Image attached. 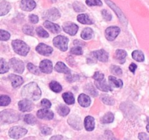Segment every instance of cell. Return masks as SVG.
I'll use <instances>...</instances> for the list:
<instances>
[{
  "label": "cell",
  "mask_w": 149,
  "mask_h": 140,
  "mask_svg": "<svg viewBox=\"0 0 149 140\" xmlns=\"http://www.w3.org/2000/svg\"><path fill=\"white\" fill-rule=\"evenodd\" d=\"M21 94L26 99L36 101L41 97L42 92L36 83H31L24 86L21 91Z\"/></svg>",
  "instance_id": "obj_1"
},
{
  "label": "cell",
  "mask_w": 149,
  "mask_h": 140,
  "mask_svg": "<svg viewBox=\"0 0 149 140\" xmlns=\"http://www.w3.org/2000/svg\"><path fill=\"white\" fill-rule=\"evenodd\" d=\"M20 119V115L13 109H5L0 112V123H13Z\"/></svg>",
  "instance_id": "obj_2"
},
{
  "label": "cell",
  "mask_w": 149,
  "mask_h": 140,
  "mask_svg": "<svg viewBox=\"0 0 149 140\" xmlns=\"http://www.w3.org/2000/svg\"><path fill=\"white\" fill-rule=\"evenodd\" d=\"M12 46L15 52L22 56H26L30 50V48L28 46L27 44L20 39L13 40L12 42Z\"/></svg>",
  "instance_id": "obj_3"
},
{
  "label": "cell",
  "mask_w": 149,
  "mask_h": 140,
  "mask_svg": "<svg viewBox=\"0 0 149 140\" xmlns=\"http://www.w3.org/2000/svg\"><path fill=\"white\" fill-rule=\"evenodd\" d=\"M68 39L66 36H62V35L57 36L53 39V45L57 48L61 50V51L67 50V49H68Z\"/></svg>",
  "instance_id": "obj_4"
},
{
  "label": "cell",
  "mask_w": 149,
  "mask_h": 140,
  "mask_svg": "<svg viewBox=\"0 0 149 140\" xmlns=\"http://www.w3.org/2000/svg\"><path fill=\"white\" fill-rule=\"evenodd\" d=\"M28 131L26 128L20 126H14L9 131V136L15 139H18L24 136L27 134Z\"/></svg>",
  "instance_id": "obj_5"
},
{
  "label": "cell",
  "mask_w": 149,
  "mask_h": 140,
  "mask_svg": "<svg viewBox=\"0 0 149 140\" xmlns=\"http://www.w3.org/2000/svg\"><path fill=\"white\" fill-rule=\"evenodd\" d=\"M10 66L13 69V71L18 74H22L24 71V64L23 61L17 58H11L10 61Z\"/></svg>",
  "instance_id": "obj_6"
},
{
  "label": "cell",
  "mask_w": 149,
  "mask_h": 140,
  "mask_svg": "<svg viewBox=\"0 0 149 140\" xmlns=\"http://www.w3.org/2000/svg\"><path fill=\"white\" fill-rule=\"evenodd\" d=\"M120 33V29L117 26H110L107 28L105 32L106 39L109 41H113L117 37L119 34Z\"/></svg>",
  "instance_id": "obj_7"
},
{
  "label": "cell",
  "mask_w": 149,
  "mask_h": 140,
  "mask_svg": "<svg viewBox=\"0 0 149 140\" xmlns=\"http://www.w3.org/2000/svg\"><path fill=\"white\" fill-rule=\"evenodd\" d=\"M43 17L44 18L47 19V20H56L61 17V14H60V12L58 9L51 8L49 10H46L43 13Z\"/></svg>",
  "instance_id": "obj_8"
},
{
  "label": "cell",
  "mask_w": 149,
  "mask_h": 140,
  "mask_svg": "<svg viewBox=\"0 0 149 140\" xmlns=\"http://www.w3.org/2000/svg\"><path fill=\"white\" fill-rule=\"evenodd\" d=\"M106 3L112 9V10H114L116 14L117 15V16L119 17V20H121V22H122L123 24L127 25V19L126 18H125V15H124L123 13L122 12V10H121L116 4H113L111 1H110V0H106Z\"/></svg>",
  "instance_id": "obj_9"
},
{
  "label": "cell",
  "mask_w": 149,
  "mask_h": 140,
  "mask_svg": "<svg viewBox=\"0 0 149 140\" xmlns=\"http://www.w3.org/2000/svg\"><path fill=\"white\" fill-rule=\"evenodd\" d=\"M63 29L65 33L68 34L71 36H74L78 32L79 27L75 23H71V22H67V23H64Z\"/></svg>",
  "instance_id": "obj_10"
},
{
  "label": "cell",
  "mask_w": 149,
  "mask_h": 140,
  "mask_svg": "<svg viewBox=\"0 0 149 140\" xmlns=\"http://www.w3.org/2000/svg\"><path fill=\"white\" fill-rule=\"evenodd\" d=\"M36 50L39 53H40L41 55L47 56V55H49L52 53V51H53V49L50 46H49V45H47L44 43H40L36 48Z\"/></svg>",
  "instance_id": "obj_11"
},
{
  "label": "cell",
  "mask_w": 149,
  "mask_h": 140,
  "mask_svg": "<svg viewBox=\"0 0 149 140\" xmlns=\"http://www.w3.org/2000/svg\"><path fill=\"white\" fill-rule=\"evenodd\" d=\"M52 63L49 60L45 59L41 61L39 64V70L46 74H49L52 71Z\"/></svg>",
  "instance_id": "obj_12"
},
{
  "label": "cell",
  "mask_w": 149,
  "mask_h": 140,
  "mask_svg": "<svg viewBox=\"0 0 149 140\" xmlns=\"http://www.w3.org/2000/svg\"><path fill=\"white\" fill-rule=\"evenodd\" d=\"M18 107L21 112H30L33 109V103L30 100L23 99L18 102Z\"/></svg>",
  "instance_id": "obj_13"
},
{
  "label": "cell",
  "mask_w": 149,
  "mask_h": 140,
  "mask_svg": "<svg viewBox=\"0 0 149 140\" xmlns=\"http://www.w3.org/2000/svg\"><path fill=\"white\" fill-rule=\"evenodd\" d=\"M20 8L24 11H32L36 7V2L33 0H22L20 2Z\"/></svg>",
  "instance_id": "obj_14"
},
{
  "label": "cell",
  "mask_w": 149,
  "mask_h": 140,
  "mask_svg": "<svg viewBox=\"0 0 149 140\" xmlns=\"http://www.w3.org/2000/svg\"><path fill=\"white\" fill-rule=\"evenodd\" d=\"M36 115L39 118L44 120H52L54 117L53 112L47 109H39L36 112Z\"/></svg>",
  "instance_id": "obj_15"
},
{
  "label": "cell",
  "mask_w": 149,
  "mask_h": 140,
  "mask_svg": "<svg viewBox=\"0 0 149 140\" xmlns=\"http://www.w3.org/2000/svg\"><path fill=\"white\" fill-rule=\"evenodd\" d=\"M95 84L97 88H98L99 90H102V91L104 92H109L112 90L111 86L109 85L107 83V82L103 79L101 80H95Z\"/></svg>",
  "instance_id": "obj_16"
},
{
  "label": "cell",
  "mask_w": 149,
  "mask_h": 140,
  "mask_svg": "<svg viewBox=\"0 0 149 140\" xmlns=\"http://www.w3.org/2000/svg\"><path fill=\"white\" fill-rule=\"evenodd\" d=\"M95 57L102 62H106L109 60V53L104 50H98L93 52Z\"/></svg>",
  "instance_id": "obj_17"
},
{
  "label": "cell",
  "mask_w": 149,
  "mask_h": 140,
  "mask_svg": "<svg viewBox=\"0 0 149 140\" xmlns=\"http://www.w3.org/2000/svg\"><path fill=\"white\" fill-rule=\"evenodd\" d=\"M44 26L46 29H47L48 30L50 31L52 33L54 34H58L59 32H61V29L58 24H55V23H52L50 22V20H46L44 23Z\"/></svg>",
  "instance_id": "obj_18"
},
{
  "label": "cell",
  "mask_w": 149,
  "mask_h": 140,
  "mask_svg": "<svg viewBox=\"0 0 149 140\" xmlns=\"http://www.w3.org/2000/svg\"><path fill=\"white\" fill-rule=\"evenodd\" d=\"M9 79L12 82V85L13 88L19 87L23 83V80L20 76L12 74L9 75Z\"/></svg>",
  "instance_id": "obj_19"
},
{
  "label": "cell",
  "mask_w": 149,
  "mask_h": 140,
  "mask_svg": "<svg viewBox=\"0 0 149 140\" xmlns=\"http://www.w3.org/2000/svg\"><path fill=\"white\" fill-rule=\"evenodd\" d=\"M68 122L75 129L80 130L81 128V119L79 118H78L77 116H74V115L71 116L69 119H68Z\"/></svg>",
  "instance_id": "obj_20"
},
{
  "label": "cell",
  "mask_w": 149,
  "mask_h": 140,
  "mask_svg": "<svg viewBox=\"0 0 149 140\" xmlns=\"http://www.w3.org/2000/svg\"><path fill=\"white\" fill-rule=\"evenodd\" d=\"M78 102L81 106H83V107H87L91 104V99H90L89 96L84 94V93H81L78 97Z\"/></svg>",
  "instance_id": "obj_21"
},
{
  "label": "cell",
  "mask_w": 149,
  "mask_h": 140,
  "mask_svg": "<svg viewBox=\"0 0 149 140\" xmlns=\"http://www.w3.org/2000/svg\"><path fill=\"white\" fill-rule=\"evenodd\" d=\"M84 127L88 131H93L95 128V120L93 117L87 116L84 119Z\"/></svg>",
  "instance_id": "obj_22"
},
{
  "label": "cell",
  "mask_w": 149,
  "mask_h": 140,
  "mask_svg": "<svg viewBox=\"0 0 149 140\" xmlns=\"http://www.w3.org/2000/svg\"><path fill=\"white\" fill-rule=\"evenodd\" d=\"M55 71H58V72L64 73V74H70V72H71V70L65 66V64H64V63L61 62V61L57 63L56 65H55Z\"/></svg>",
  "instance_id": "obj_23"
},
{
  "label": "cell",
  "mask_w": 149,
  "mask_h": 140,
  "mask_svg": "<svg viewBox=\"0 0 149 140\" xmlns=\"http://www.w3.org/2000/svg\"><path fill=\"white\" fill-rule=\"evenodd\" d=\"M11 9V5L9 2L6 1H2L0 2V16L5 15Z\"/></svg>",
  "instance_id": "obj_24"
},
{
  "label": "cell",
  "mask_w": 149,
  "mask_h": 140,
  "mask_svg": "<svg viewBox=\"0 0 149 140\" xmlns=\"http://www.w3.org/2000/svg\"><path fill=\"white\" fill-rule=\"evenodd\" d=\"M127 52L126 51L124 50L119 49L116 51V54H115V56L116 58L118 61L120 62V64H124L126 61V57H127Z\"/></svg>",
  "instance_id": "obj_25"
},
{
  "label": "cell",
  "mask_w": 149,
  "mask_h": 140,
  "mask_svg": "<svg viewBox=\"0 0 149 140\" xmlns=\"http://www.w3.org/2000/svg\"><path fill=\"white\" fill-rule=\"evenodd\" d=\"M77 20L82 24H93V21L87 14L79 15L77 17Z\"/></svg>",
  "instance_id": "obj_26"
},
{
  "label": "cell",
  "mask_w": 149,
  "mask_h": 140,
  "mask_svg": "<svg viewBox=\"0 0 149 140\" xmlns=\"http://www.w3.org/2000/svg\"><path fill=\"white\" fill-rule=\"evenodd\" d=\"M93 36V31L90 28H85L81 33V37L84 40L92 39Z\"/></svg>",
  "instance_id": "obj_27"
},
{
  "label": "cell",
  "mask_w": 149,
  "mask_h": 140,
  "mask_svg": "<svg viewBox=\"0 0 149 140\" xmlns=\"http://www.w3.org/2000/svg\"><path fill=\"white\" fill-rule=\"evenodd\" d=\"M63 98L64 99V102L67 104H73L75 102V99H74V96L72 93L71 92H65L63 94Z\"/></svg>",
  "instance_id": "obj_28"
},
{
  "label": "cell",
  "mask_w": 149,
  "mask_h": 140,
  "mask_svg": "<svg viewBox=\"0 0 149 140\" xmlns=\"http://www.w3.org/2000/svg\"><path fill=\"white\" fill-rule=\"evenodd\" d=\"M132 56L134 60L138 61V62H143L145 59V56L142 51L141 50H135L132 52Z\"/></svg>",
  "instance_id": "obj_29"
},
{
  "label": "cell",
  "mask_w": 149,
  "mask_h": 140,
  "mask_svg": "<svg viewBox=\"0 0 149 140\" xmlns=\"http://www.w3.org/2000/svg\"><path fill=\"white\" fill-rule=\"evenodd\" d=\"M10 69V66L7 61L3 58H0V74H4L7 72Z\"/></svg>",
  "instance_id": "obj_30"
},
{
  "label": "cell",
  "mask_w": 149,
  "mask_h": 140,
  "mask_svg": "<svg viewBox=\"0 0 149 140\" xmlns=\"http://www.w3.org/2000/svg\"><path fill=\"white\" fill-rule=\"evenodd\" d=\"M109 80L114 87L122 88L123 86V83H122V80H119V79H117L114 76H110V77H109Z\"/></svg>",
  "instance_id": "obj_31"
},
{
  "label": "cell",
  "mask_w": 149,
  "mask_h": 140,
  "mask_svg": "<svg viewBox=\"0 0 149 140\" xmlns=\"http://www.w3.org/2000/svg\"><path fill=\"white\" fill-rule=\"evenodd\" d=\"M84 90L87 93L91 95L92 96H97V92L95 88H94V86L92 84H88L84 87Z\"/></svg>",
  "instance_id": "obj_32"
},
{
  "label": "cell",
  "mask_w": 149,
  "mask_h": 140,
  "mask_svg": "<svg viewBox=\"0 0 149 140\" xmlns=\"http://www.w3.org/2000/svg\"><path fill=\"white\" fill-rule=\"evenodd\" d=\"M114 120V116L111 112H107L106 115H103V118H101V122L103 123H111Z\"/></svg>",
  "instance_id": "obj_33"
},
{
  "label": "cell",
  "mask_w": 149,
  "mask_h": 140,
  "mask_svg": "<svg viewBox=\"0 0 149 140\" xmlns=\"http://www.w3.org/2000/svg\"><path fill=\"white\" fill-rule=\"evenodd\" d=\"M49 88L55 93H60L62 90V86L56 81H52L49 83Z\"/></svg>",
  "instance_id": "obj_34"
},
{
  "label": "cell",
  "mask_w": 149,
  "mask_h": 140,
  "mask_svg": "<svg viewBox=\"0 0 149 140\" xmlns=\"http://www.w3.org/2000/svg\"><path fill=\"white\" fill-rule=\"evenodd\" d=\"M58 112L61 116H66L70 112V109L65 105H61L58 108Z\"/></svg>",
  "instance_id": "obj_35"
},
{
  "label": "cell",
  "mask_w": 149,
  "mask_h": 140,
  "mask_svg": "<svg viewBox=\"0 0 149 140\" xmlns=\"http://www.w3.org/2000/svg\"><path fill=\"white\" fill-rule=\"evenodd\" d=\"M11 102V99L6 95H0V106H7Z\"/></svg>",
  "instance_id": "obj_36"
},
{
  "label": "cell",
  "mask_w": 149,
  "mask_h": 140,
  "mask_svg": "<svg viewBox=\"0 0 149 140\" xmlns=\"http://www.w3.org/2000/svg\"><path fill=\"white\" fill-rule=\"evenodd\" d=\"M101 100L103 103L107 105H113L115 103L114 99L112 97H111L110 96H109V95H103V96H102Z\"/></svg>",
  "instance_id": "obj_37"
},
{
  "label": "cell",
  "mask_w": 149,
  "mask_h": 140,
  "mask_svg": "<svg viewBox=\"0 0 149 140\" xmlns=\"http://www.w3.org/2000/svg\"><path fill=\"white\" fill-rule=\"evenodd\" d=\"M23 120H24V121L26 123L29 124V125H34L36 123V118L33 115H31V114L25 115L24 119Z\"/></svg>",
  "instance_id": "obj_38"
},
{
  "label": "cell",
  "mask_w": 149,
  "mask_h": 140,
  "mask_svg": "<svg viewBox=\"0 0 149 140\" xmlns=\"http://www.w3.org/2000/svg\"><path fill=\"white\" fill-rule=\"evenodd\" d=\"M27 68L29 70L30 72L33 73V74H36V75L39 74V73H40L39 67L33 65V64H31V63H29V64H27Z\"/></svg>",
  "instance_id": "obj_39"
},
{
  "label": "cell",
  "mask_w": 149,
  "mask_h": 140,
  "mask_svg": "<svg viewBox=\"0 0 149 140\" xmlns=\"http://www.w3.org/2000/svg\"><path fill=\"white\" fill-rule=\"evenodd\" d=\"M73 7L76 12H84L85 10V7L84 4L79 1H75L73 4Z\"/></svg>",
  "instance_id": "obj_40"
},
{
  "label": "cell",
  "mask_w": 149,
  "mask_h": 140,
  "mask_svg": "<svg viewBox=\"0 0 149 140\" xmlns=\"http://www.w3.org/2000/svg\"><path fill=\"white\" fill-rule=\"evenodd\" d=\"M36 33H37V34L39 35L40 37L47 38L49 36V34H48L47 32L46 31L43 29V28L41 27V26H39V27L36 28Z\"/></svg>",
  "instance_id": "obj_41"
},
{
  "label": "cell",
  "mask_w": 149,
  "mask_h": 140,
  "mask_svg": "<svg viewBox=\"0 0 149 140\" xmlns=\"http://www.w3.org/2000/svg\"><path fill=\"white\" fill-rule=\"evenodd\" d=\"M111 72L113 73L114 75L119 76L122 74V69H121L119 66H118L112 65L111 66Z\"/></svg>",
  "instance_id": "obj_42"
},
{
  "label": "cell",
  "mask_w": 149,
  "mask_h": 140,
  "mask_svg": "<svg viewBox=\"0 0 149 140\" xmlns=\"http://www.w3.org/2000/svg\"><path fill=\"white\" fill-rule=\"evenodd\" d=\"M23 32H24L26 34L28 35H33L34 32H33V28L31 26H29V25H26L23 27Z\"/></svg>",
  "instance_id": "obj_43"
},
{
  "label": "cell",
  "mask_w": 149,
  "mask_h": 140,
  "mask_svg": "<svg viewBox=\"0 0 149 140\" xmlns=\"http://www.w3.org/2000/svg\"><path fill=\"white\" fill-rule=\"evenodd\" d=\"M10 38V34L4 30H0V40L7 41Z\"/></svg>",
  "instance_id": "obj_44"
},
{
  "label": "cell",
  "mask_w": 149,
  "mask_h": 140,
  "mask_svg": "<svg viewBox=\"0 0 149 140\" xmlns=\"http://www.w3.org/2000/svg\"><path fill=\"white\" fill-rule=\"evenodd\" d=\"M86 4L88 6H102L103 2L100 0H86Z\"/></svg>",
  "instance_id": "obj_45"
},
{
  "label": "cell",
  "mask_w": 149,
  "mask_h": 140,
  "mask_svg": "<svg viewBox=\"0 0 149 140\" xmlns=\"http://www.w3.org/2000/svg\"><path fill=\"white\" fill-rule=\"evenodd\" d=\"M71 52L74 55H81L83 53V50L81 46L74 47L71 49Z\"/></svg>",
  "instance_id": "obj_46"
},
{
  "label": "cell",
  "mask_w": 149,
  "mask_h": 140,
  "mask_svg": "<svg viewBox=\"0 0 149 140\" xmlns=\"http://www.w3.org/2000/svg\"><path fill=\"white\" fill-rule=\"evenodd\" d=\"M41 106L43 107V109H49L51 107V102L47 99H45L41 102Z\"/></svg>",
  "instance_id": "obj_47"
},
{
  "label": "cell",
  "mask_w": 149,
  "mask_h": 140,
  "mask_svg": "<svg viewBox=\"0 0 149 140\" xmlns=\"http://www.w3.org/2000/svg\"><path fill=\"white\" fill-rule=\"evenodd\" d=\"M102 15H103V18L106 20H111L112 18L111 14L109 13L106 10H102Z\"/></svg>",
  "instance_id": "obj_48"
},
{
  "label": "cell",
  "mask_w": 149,
  "mask_h": 140,
  "mask_svg": "<svg viewBox=\"0 0 149 140\" xmlns=\"http://www.w3.org/2000/svg\"><path fill=\"white\" fill-rule=\"evenodd\" d=\"M41 132L45 135H49L52 133V129L49 127L47 126H42L41 128Z\"/></svg>",
  "instance_id": "obj_49"
},
{
  "label": "cell",
  "mask_w": 149,
  "mask_h": 140,
  "mask_svg": "<svg viewBox=\"0 0 149 140\" xmlns=\"http://www.w3.org/2000/svg\"><path fill=\"white\" fill-rule=\"evenodd\" d=\"M93 78L95 79V80H101L104 79V74L103 73L100 72V71H97L93 75Z\"/></svg>",
  "instance_id": "obj_50"
},
{
  "label": "cell",
  "mask_w": 149,
  "mask_h": 140,
  "mask_svg": "<svg viewBox=\"0 0 149 140\" xmlns=\"http://www.w3.org/2000/svg\"><path fill=\"white\" fill-rule=\"evenodd\" d=\"M29 20L32 23H37L39 22V17L36 15L31 14L29 15Z\"/></svg>",
  "instance_id": "obj_51"
},
{
  "label": "cell",
  "mask_w": 149,
  "mask_h": 140,
  "mask_svg": "<svg viewBox=\"0 0 149 140\" xmlns=\"http://www.w3.org/2000/svg\"><path fill=\"white\" fill-rule=\"evenodd\" d=\"M66 80L70 83H72V82L79 80V77L77 75H70L69 74H68L66 76Z\"/></svg>",
  "instance_id": "obj_52"
},
{
  "label": "cell",
  "mask_w": 149,
  "mask_h": 140,
  "mask_svg": "<svg viewBox=\"0 0 149 140\" xmlns=\"http://www.w3.org/2000/svg\"><path fill=\"white\" fill-rule=\"evenodd\" d=\"M138 138L140 140H149L148 134H147L146 133H140Z\"/></svg>",
  "instance_id": "obj_53"
},
{
  "label": "cell",
  "mask_w": 149,
  "mask_h": 140,
  "mask_svg": "<svg viewBox=\"0 0 149 140\" xmlns=\"http://www.w3.org/2000/svg\"><path fill=\"white\" fill-rule=\"evenodd\" d=\"M49 140H66V139H65L63 136L57 135V136H53L51 137Z\"/></svg>",
  "instance_id": "obj_54"
},
{
  "label": "cell",
  "mask_w": 149,
  "mask_h": 140,
  "mask_svg": "<svg viewBox=\"0 0 149 140\" xmlns=\"http://www.w3.org/2000/svg\"><path fill=\"white\" fill-rule=\"evenodd\" d=\"M137 65L135 64H134V63H132V64H130V66H129V69H130V70L131 71H132V73H135V69H137Z\"/></svg>",
  "instance_id": "obj_55"
}]
</instances>
